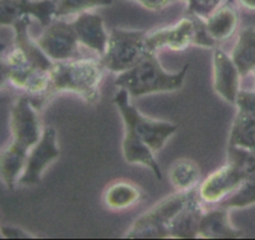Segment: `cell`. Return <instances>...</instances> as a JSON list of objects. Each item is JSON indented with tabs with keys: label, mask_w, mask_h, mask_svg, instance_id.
Returning a JSON list of instances; mask_svg holds the SVG:
<instances>
[{
	"label": "cell",
	"mask_w": 255,
	"mask_h": 240,
	"mask_svg": "<svg viewBox=\"0 0 255 240\" xmlns=\"http://www.w3.org/2000/svg\"><path fill=\"white\" fill-rule=\"evenodd\" d=\"M124 139H122V154L128 164L143 166L151 169L158 181H162V171L156 161L154 152L151 147L128 126H124Z\"/></svg>",
	"instance_id": "4fadbf2b"
},
{
	"label": "cell",
	"mask_w": 255,
	"mask_h": 240,
	"mask_svg": "<svg viewBox=\"0 0 255 240\" xmlns=\"http://www.w3.org/2000/svg\"><path fill=\"white\" fill-rule=\"evenodd\" d=\"M201 198L194 197L178 214L173 218L168 227V238L173 239H197L198 228L203 216Z\"/></svg>",
	"instance_id": "9a60e30c"
},
{
	"label": "cell",
	"mask_w": 255,
	"mask_h": 240,
	"mask_svg": "<svg viewBox=\"0 0 255 240\" xmlns=\"http://www.w3.org/2000/svg\"><path fill=\"white\" fill-rule=\"evenodd\" d=\"M77 40L81 45L96 51L101 56L109 41L110 32L106 31L105 21L101 15L85 11L76 16L71 22Z\"/></svg>",
	"instance_id": "7c38bea8"
},
{
	"label": "cell",
	"mask_w": 255,
	"mask_h": 240,
	"mask_svg": "<svg viewBox=\"0 0 255 240\" xmlns=\"http://www.w3.org/2000/svg\"><path fill=\"white\" fill-rule=\"evenodd\" d=\"M223 0H188V12L207 17L221 6Z\"/></svg>",
	"instance_id": "484cf974"
},
{
	"label": "cell",
	"mask_w": 255,
	"mask_h": 240,
	"mask_svg": "<svg viewBox=\"0 0 255 240\" xmlns=\"http://www.w3.org/2000/svg\"><path fill=\"white\" fill-rule=\"evenodd\" d=\"M56 12L55 0H25V14L36 19L42 26H47L52 22Z\"/></svg>",
	"instance_id": "cb8c5ba5"
},
{
	"label": "cell",
	"mask_w": 255,
	"mask_h": 240,
	"mask_svg": "<svg viewBox=\"0 0 255 240\" xmlns=\"http://www.w3.org/2000/svg\"><path fill=\"white\" fill-rule=\"evenodd\" d=\"M253 74H254V77H255V70L253 71Z\"/></svg>",
	"instance_id": "1f68e13d"
},
{
	"label": "cell",
	"mask_w": 255,
	"mask_h": 240,
	"mask_svg": "<svg viewBox=\"0 0 255 240\" xmlns=\"http://www.w3.org/2000/svg\"><path fill=\"white\" fill-rule=\"evenodd\" d=\"M27 154L29 152L12 143L0 152V177L7 188H12L19 182L26 164Z\"/></svg>",
	"instance_id": "ac0fdd59"
},
{
	"label": "cell",
	"mask_w": 255,
	"mask_h": 240,
	"mask_svg": "<svg viewBox=\"0 0 255 240\" xmlns=\"http://www.w3.org/2000/svg\"><path fill=\"white\" fill-rule=\"evenodd\" d=\"M232 59L236 62L242 77L255 70V29L242 30L232 51Z\"/></svg>",
	"instance_id": "d6986e66"
},
{
	"label": "cell",
	"mask_w": 255,
	"mask_h": 240,
	"mask_svg": "<svg viewBox=\"0 0 255 240\" xmlns=\"http://www.w3.org/2000/svg\"><path fill=\"white\" fill-rule=\"evenodd\" d=\"M249 173L238 164L228 162L223 167L209 174L198 187V194L202 202L217 203L233 193L247 178Z\"/></svg>",
	"instance_id": "9c48e42d"
},
{
	"label": "cell",
	"mask_w": 255,
	"mask_h": 240,
	"mask_svg": "<svg viewBox=\"0 0 255 240\" xmlns=\"http://www.w3.org/2000/svg\"><path fill=\"white\" fill-rule=\"evenodd\" d=\"M228 146L241 147L255 152V119L237 112L229 133Z\"/></svg>",
	"instance_id": "44dd1931"
},
{
	"label": "cell",
	"mask_w": 255,
	"mask_h": 240,
	"mask_svg": "<svg viewBox=\"0 0 255 240\" xmlns=\"http://www.w3.org/2000/svg\"><path fill=\"white\" fill-rule=\"evenodd\" d=\"M189 64H186L178 72H168L162 67L156 52L147 51L132 69L119 74L115 85L124 89L131 97L163 94L181 90L184 85Z\"/></svg>",
	"instance_id": "7a4b0ae2"
},
{
	"label": "cell",
	"mask_w": 255,
	"mask_h": 240,
	"mask_svg": "<svg viewBox=\"0 0 255 240\" xmlns=\"http://www.w3.org/2000/svg\"><path fill=\"white\" fill-rule=\"evenodd\" d=\"M143 193L139 187L127 181H116L104 193V203L112 211H125L142 201Z\"/></svg>",
	"instance_id": "2e32d148"
},
{
	"label": "cell",
	"mask_w": 255,
	"mask_h": 240,
	"mask_svg": "<svg viewBox=\"0 0 255 240\" xmlns=\"http://www.w3.org/2000/svg\"><path fill=\"white\" fill-rule=\"evenodd\" d=\"M132 1L138 2L143 7L151 11H159L167 7L168 5L173 4L174 1H181V0H132Z\"/></svg>",
	"instance_id": "f1b7e54d"
},
{
	"label": "cell",
	"mask_w": 255,
	"mask_h": 240,
	"mask_svg": "<svg viewBox=\"0 0 255 240\" xmlns=\"http://www.w3.org/2000/svg\"><path fill=\"white\" fill-rule=\"evenodd\" d=\"M255 204V176L247 178L233 193L219 202L218 206L227 209H241Z\"/></svg>",
	"instance_id": "7402d4cb"
},
{
	"label": "cell",
	"mask_w": 255,
	"mask_h": 240,
	"mask_svg": "<svg viewBox=\"0 0 255 240\" xmlns=\"http://www.w3.org/2000/svg\"><path fill=\"white\" fill-rule=\"evenodd\" d=\"M201 171L198 164L189 158H179L169 167L168 179L179 192L191 191L198 186Z\"/></svg>",
	"instance_id": "ffe728a7"
},
{
	"label": "cell",
	"mask_w": 255,
	"mask_h": 240,
	"mask_svg": "<svg viewBox=\"0 0 255 240\" xmlns=\"http://www.w3.org/2000/svg\"><path fill=\"white\" fill-rule=\"evenodd\" d=\"M10 126L12 133L11 143L27 152L39 142L44 131L37 110L26 97H20L12 106Z\"/></svg>",
	"instance_id": "ba28073f"
},
{
	"label": "cell",
	"mask_w": 255,
	"mask_h": 240,
	"mask_svg": "<svg viewBox=\"0 0 255 240\" xmlns=\"http://www.w3.org/2000/svg\"><path fill=\"white\" fill-rule=\"evenodd\" d=\"M194 45V19L193 15L183 17L181 21L172 26L162 27L153 32H147V51L157 52L167 47L173 51H183L187 47Z\"/></svg>",
	"instance_id": "30bf717a"
},
{
	"label": "cell",
	"mask_w": 255,
	"mask_h": 240,
	"mask_svg": "<svg viewBox=\"0 0 255 240\" xmlns=\"http://www.w3.org/2000/svg\"><path fill=\"white\" fill-rule=\"evenodd\" d=\"M0 238H1V234H0Z\"/></svg>",
	"instance_id": "d6a6232c"
},
{
	"label": "cell",
	"mask_w": 255,
	"mask_h": 240,
	"mask_svg": "<svg viewBox=\"0 0 255 240\" xmlns=\"http://www.w3.org/2000/svg\"><path fill=\"white\" fill-rule=\"evenodd\" d=\"M147 32L142 30L112 29L106 50L100 56L105 70L122 74L132 69L147 52Z\"/></svg>",
	"instance_id": "5b68a950"
},
{
	"label": "cell",
	"mask_w": 255,
	"mask_h": 240,
	"mask_svg": "<svg viewBox=\"0 0 255 240\" xmlns=\"http://www.w3.org/2000/svg\"><path fill=\"white\" fill-rule=\"evenodd\" d=\"M40 49L52 62L66 61L77 59L79 40L71 22L57 20L45 26V30L37 39H35Z\"/></svg>",
	"instance_id": "8992f818"
},
{
	"label": "cell",
	"mask_w": 255,
	"mask_h": 240,
	"mask_svg": "<svg viewBox=\"0 0 255 240\" xmlns=\"http://www.w3.org/2000/svg\"><path fill=\"white\" fill-rule=\"evenodd\" d=\"M131 96L124 89H120L114 97L120 115L122 117L124 126L133 129L156 153L164 147L169 138L178 129V126L168 121L149 119L137 110V107L129 101Z\"/></svg>",
	"instance_id": "277c9868"
},
{
	"label": "cell",
	"mask_w": 255,
	"mask_h": 240,
	"mask_svg": "<svg viewBox=\"0 0 255 240\" xmlns=\"http://www.w3.org/2000/svg\"><path fill=\"white\" fill-rule=\"evenodd\" d=\"M244 233L234 228L229 219V209L218 208L204 212L198 228V238L203 239H241Z\"/></svg>",
	"instance_id": "5bb4252c"
},
{
	"label": "cell",
	"mask_w": 255,
	"mask_h": 240,
	"mask_svg": "<svg viewBox=\"0 0 255 240\" xmlns=\"http://www.w3.org/2000/svg\"><path fill=\"white\" fill-rule=\"evenodd\" d=\"M56 1V17H65L70 15L81 14L96 7L107 6L114 0H55Z\"/></svg>",
	"instance_id": "603a6c76"
},
{
	"label": "cell",
	"mask_w": 255,
	"mask_h": 240,
	"mask_svg": "<svg viewBox=\"0 0 255 240\" xmlns=\"http://www.w3.org/2000/svg\"><path fill=\"white\" fill-rule=\"evenodd\" d=\"M0 234H1V238H7V239H34L35 237L32 234L27 233L24 229L17 228V227H10V226H4L0 228Z\"/></svg>",
	"instance_id": "83f0119b"
},
{
	"label": "cell",
	"mask_w": 255,
	"mask_h": 240,
	"mask_svg": "<svg viewBox=\"0 0 255 240\" xmlns=\"http://www.w3.org/2000/svg\"><path fill=\"white\" fill-rule=\"evenodd\" d=\"M241 72L232 56L221 49L213 52V89L228 104H236L241 85Z\"/></svg>",
	"instance_id": "8fae6325"
},
{
	"label": "cell",
	"mask_w": 255,
	"mask_h": 240,
	"mask_svg": "<svg viewBox=\"0 0 255 240\" xmlns=\"http://www.w3.org/2000/svg\"><path fill=\"white\" fill-rule=\"evenodd\" d=\"M105 67L100 59H72L54 62L50 69V84L45 96L70 92L87 104H96L100 99V85Z\"/></svg>",
	"instance_id": "6da1fadb"
},
{
	"label": "cell",
	"mask_w": 255,
	"mask_h": 240,
	"mask_svg": "<svg viewBox=\"0 0 255 240\" xmlns=\"http://www.w3.org/2000/svg\"><path fill=\"white\" fill-rule=\"evenodd\" d=\"M234 105L238 107V112L255 119V91L239 90Z\"/></svg>",
	"instance_id": "4316f807"
},
{
	"label": "cell",
	"mask_w": 255,
	"mask_h": 240,
	"mask_svg": "<svg viewBox=\"0 0 255 240\" xmlns=\"http://www.w3.org/2000/svg\"><path fill=\"white\" fill-rule=\"evenodd\" d=\"M204 19L208 32L216 40L217 44L228 40L237 30L239 21L238 12L231 4L217 7Z\"/></svg>",
	"instance_id": "e0dca14e"
},
{
	"label": "cell",
	"mask_w": 255,
	"mask_h": 240,
	"mask_svg": "<svg viewBox=\"0 0 255 240\" xmlns=\"http://www.w3.org/2000/svg\"><path fill=\"white\" fill-rule=\"evenodd\" d=\"M241 5L249 10H255V0H238Z\"/></svg>",
	"instance_id": "4dcf8cb0"
},
{
	"label": "cell",
	"mask_w": 255,
	"mask_h": 240,
	"mask_svg": "<svg viewBox=\"0 0 255 240\" xmlns=\"http://www.w3.org/2000/svg\"><path fill=\"white\" fill-rule=\"evenodd\" d=\"M10 81V66L6 59H0V89Z\"/></svg>",
	"instance_id": "f546056e"
},
{
	"label": "cell",
	"mask_w": 255,
	"mask_h": 240,
	"mask_svg": "<svg viewBox=\"0 0 255 240\" xmlns=\"http://www.w3.org/2000/svg\"><path fill=\"white\" fill-rule=\"evenodd\" d=\"M59 157L60 148L57 146L56 131L52 126L44 127L41 138L29 151L24 172L17 183L24 186L39 183L47 167L51 166Z\"/></svg>",
	"instance_id": "52a82bcc"
},
{
	"label": "cell",
	"mask_w": 255,
	"mask_h": 240,
	"mask_svg": "<svg viewBox=\"0 0 255 240\" xmlns=\"http://www.w3.org/2000/svg\"><path fill=\"white\" fill-rule=\"evenodd\" d=\"M196 196H198V187L191 191H178L177 193L162 199L159 203L134 221L131 228L125 234V238L167 239L171 222Z\"/></svg>",
	"instance_id": "3957f363"
},
{
	"label": "cell",
	"mask_w": 255,
	"mask_h": 240,
	"mask_svg": "<svg viewBox=\"0 0 255 240\" xmlns=\"http://www.w3.org/2000/svg\"><path fill=\"white\" fill-rule=\"evenodd\" d=\"M25 15V0H0V26H14Z\"/></svg>",
	"instance_id": "d4e9b609"
}]
</instances>
